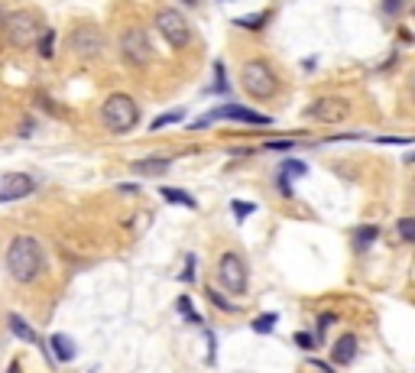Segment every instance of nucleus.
<instances>
[{"label": "nucleus", "instance_id": "obj_1", "mask_svg": "<svg viewBox=\"0 0 415 373\" xmlns=\"http://www.w3.org/2000/svg\"><path fill=\"white\" fill-rule=\"evenodd\" d=\"M46 267V250L36 237L16 234L7 247V269L16 282H33Z\"/></svg>", "mask_w": 415, "mask_h": 373}, {"label": "nucleus", "instance_id": "obj_2", "mask_svg": "<svg viewBox=\"0 0 415 373\" xmlns=\"http://www.w3.org/2000/svg\"><path fill=\"white\" fill-rule=\"evenodd\" d=\"M240 88L256 101H273L279 91V78L269 62L250 59V62H244V69H240Z\"/></svg>", "mask_w": 415, "mask_h": 373}, {"label": "nucleus", "instance_id": "obj_3", "mask_svg": "<svg viewBox=\"0 0 415 373\" xmlns=\"http://www.w3.org/2000/svg\"><path fill=\"white\" fill-rule=\"evenodd\" d=\"M137 121H140V111L130 94H110L104 101V107H101V123H104V130L117 133V137L130 133L137 127Z\"/></svg>", "mask_w": 415, "mask_h": 373}, {"label": "nucleus", "instance_id": "obj_4", "mask_svg": "<svg viewBox=\"0 0 415 373\" xmlns=\"http://www.w3.org/2000/svg\"><path fill=\"white\" fill-rule=\"evenodd\" d=\"M215 121H234V123H246V127H269L273 117L260 114V111H250V107H244V104H221V107H215V111L201 114L198 121L192 123V130H205Z\"/></svg>", "mask_w": 415, "mask_h": 373}, {"label": "nucleus", "instance_id": "obj_5", "mask_svg": "<svg viewBox=\"0 0 415 373\" xmlns=\"http://www.w3.org/2000/svg\"><path fill=\"white\" fill-rule=\"evenodd\" d=\"M156 30H159V36L169 43L172 49H185L188 43H192V26H188V20L182 16V10H159L156 13Z\"/></svg>", "mask_w": 415, "mask_h": 373}, {"label": "nucleus", "instance_id": "obj_6", "mask_svg": "<svg viewBox=\"0 0 415 373\" xmlns=\"http://www.w3.org/2000/svg\"><path fill=\"white\" fill-rule=\"evenodd\" d=\"M120 52L123 59L130 62V65H149L153 62V46H149V36L143 26H130V30L120 33Z\"/></svg>", "mask_w": 415, "mask_h": 373}, {"label": "nucleus", "instance_id": "obj_7", "mask_svg": "<svg viewBox=\"0 0 415 373\" xmlns=\"http://www.w3.org/2000/svg\"><path fill=\"white\" fill-rule=\"evenodd\" d=\"M69 49L78 59H98L104 52V33L94 23H81L69 33Z\"/></svg>", "mask_w": 415, "mask_h": 373}, {"label": "nucleus", "instance_id": "obj_8", "mask_svg": "<svg viewBox=\"0 0 415 373\" xmlns=\"http://www.w3.org/2000/svg\"><path fill=\"white\" fill-rule=\"evenodd\" d=\"M347 114H351V104H347V98H338V94H322L305 107V117H312L318 123H344Z\"/></svg>", "mask_w": 415, "mask_h": 373}, {"label": "nucleus", "instance_id": "obj_9", "mask_svg": "<svg viewBox=\"0 0 415 373\" xmlns=\"http://www.w3.org/2000/svg\"><path fill=\"white\" fill-rule=\"evenodd\" d=\"M217 279H221V286L227 292H234V296H244L246 292V267L234 250L221 257V263H217Z\"/></svg>", "mask_w": 415, "mask_h": 373}, {"label": "nucleus", "instance_id": "obj_10", "mask_svg": "<svg viewBox=\"0 0 415 373\" xmlns=\"http://www.w3.org/2000/svg\"><path fill=\"white\" fill-rule=\"evenodd\" d=\"M4 30H7V39L13 43V46H33L39 36V23L36 16L26 13V10H16V13L7 16V23H4Z\"/></svg>", "mask_w": 415, "mask_h": 373}, {"label": "nucleus", "instance_id": "obj_11", "mask_svg": "<svg viewBox=\"0 0 415 373\" xmlns=\"http://www.w3.org/2000/svg\"><path fill=\"white\" fill-rule=\"evenodd\" d=\"M33 189H36V179H33V175H26V172L4 175V182H0V205H10V201L26 199Z\"/></svg>", "mask_w": 415, "mask_h": 373}, {"label": "nucleus", "instance_id": "obj_12", "mask_svg": "<svg viewBox=\"0 0 415 373\" xmlns=\"http://www.w3.org/2000/svg\"><path fill=\"white\" fill-rule=\"evenodd\" d=\"M357 357V335H341L331 347V360L334 364H351Z\"/></svg>", "mask_w": 415, "mask_h": 373}, {"label": "nucleus", "instance_id": "obj_13", "mask_svg": "<svg viewBox=\"0 0 415 373\" xmlns=\"http://www.w3.org/2000/svg\"><path fill=\"white\" fill-rule=\"evenodd\" d=\"M169 166L172 162L169 160H156V156H149V160H137V162H130V172L133 175H166L169 172Z\"/></svg>", "mask_w": 415, "mask_h": 373}, {"label": "nucleus", "instance_id": "obj_14", "mask_svg": "<svg viewBox=\"0 0 415 373\" xmlns=\"http://www.w3.org/2000/svg\"><path fill=\"white\" fill-rule=\"evenodd\" d=\"M49 347H52L55 360H62V364L75 360V341H72L69 335H52V338H49Z\"/></svg>", "mask_w": 415, "mask_h": 373}, {"label": "nucleus", "instance_id": "obj_15", "mask_svg": "<svg viewBox=\"0 0 415 373\" xmlns=\"http://www.w3.org/2000/svg\"><path fill=\"white\" fill-rule=\"evenodd\" d=\"M159 195L166 201H172V205H182V208H188V211H195V208H198V201L192 199V195H188V191H182V189H172V185H162L159 189Z\"/></svg>", "mask_w": 415, "mask_h": 373}, {"label": "nucleus", "instance_id": "obj_16", "mask_svg": "<svg viewBox=\"0 0 415 373\" xmlns=\"http://www.w3.org/2000/svg\"><path fill=\"white\" fill-rule=\"evenodd\" d=\"M10 331H13L20 341H26V344H36L39 341L36 331H33V325H30V321H23L20 315H10Z\"/></svg>", "mask_w": 415, "mask_h": 373}, {"label": "nucleus", "instance_id": "obj_17", "mask_svg": "<svg viewBox=\"0 0 415 373\" xmlns=\"http://www.w3.org/2000/svg\"><path fill=\"white\" fill-rule=\"evenodd\" d=\"M185 121V107H176V111H166V114H159L153 123H149V130H166V127H172V123H182Z\"/></svg>", "mask_w": 415, "mask_h": 373}, {"label": "nucleus", "instance_id": "obj_18", "mask_svg": "<svg viewBox=\"0 0 415 373\" xmlns=\"http://www.w3.org/2000/svg\"><path fill=\"white\" fill-rule=\"evenodd\" d=\"M205 296L211 299V302H215V308H217V312H224V315L237 312V305H231V299H224V296H221V292H217V289H205Z\"/></svg>", "mask_w": 415, "mask_h": 373}, {"label": "nucleus", "instance_id": "obj_19", "mask_svg": "<svg viewBox=\"0 0 415 373\" xmlns=\"http://www.w3.org/2000/svg\"><path fill=\"white\" fill-rule=\"evenodd\" d=\"M266 16H269V13H250V16H237L234 23L244 26V30H260V26L266 23Z\"/></svg>", "mask_w": 415, "mask_h": 373}, {"label": "nucleus", "instance_id": "obj_20", "mask_svg": "<svg viewBox=\"0 0 415 373\" xmlns=\"http://www.w3.org/2000/svg\"><path fill=\"white\" fill-rule=\"evenodd\" d=\"M276 315H273V312H266V315H260V318H256L254 321V331H256V335H269V331H273V328H276Z\"/></svg>", "mask_w": 415, "mask_h": 373}, {"label": "nucleus", "instance_id": "obj_21", "mask_svg": "<svg viewBox=\"0 0 415 373\" xmlns=\"http://www.w3.org/2000/svg\"><path fill=\"white\" fill-rule=\"evenodd\" d=\"M39 55L42 59H52L55 55V33H42L39 36Z\"/></svg>", "mask_w": 415, "mask_h": 373}, {"label": "nucleus", "instance_id": "obj_22", "mask_svg": "<svg viewBox=\"0 0 415 373\" xmlns=\"http://www.w3.org/2000/svg\"><path fill=\"white\" fill-rule=\"evenodd\" d=\"M373 240H377V228H360V230L354 234V244H357V247H370Z\"/></svg>", "mask_w": 415, "mask_h": 373}, {"label": "nucleus", "instance_id": "obj_23", "mask_svg": "<svg viewBox=\"0 0 415 373\" xmlns=\"http://www.w3.org/2000/svg\"><path fill=\"white\" fill-rule=\"evenodd\" d=\"M396 228H399V237H402V240H406V244H412V240H415V221H412V218H402Z\"/></svg>", "mask_w": 415, "mask_h": 373}, {"label": "nucleus", "instance_id": "obj_24", "mask_svg": "<svg viewBox=\"0 0 415 373\" xmlns=\"http://www.w3.org/2000/svg\"><path fill=\"white\" fill-rule=\"evenodd\" d=\"M215 72H217V84L211 88L215 94H227V72H224V62H215Z\"/></svg>", "mask_w": 415, "mask_h": 373}, {"label": "nucleus", "instance_id": "obj_25", "mask_svg": "<svg viewBox=\"0 0 415 373\" xmlns=\"http://www.w3.org/2000/svg\"><path fill=\"white\" fill-rule=\"evenodd\" d=\"M283 172H292L295 179H299V175H305L308 169H305V162H299V160H285L283 162Z\"/></svg>", "mask_w": 415, "mask_h": 373}, {"label": "nucleus", "instance_id": "obj_26", "mask_svg": "<svg viewBox=\"0 0 415 373\" xmlns=\"http://www.w3.org/2000/svg\"><path fill=\"white\" fill-rule=\"evenodd\" d=\"M231 208H234V214H237L240 221H244L246 214H254V211H256V205H250V201H231Z\"/></svg>", "mask_w": 415, "mask_h": 373}, {"label": "nucleus", "instance_id": "obj_27", "mask_svg": "<svg viewBox=\"0 0 415 373\" xmlns=\"http://www.w3.org/2000/svg\"><path fill=\"white\" fill-rule=\"evenodd\" d=\"M176 305H178V315H185L188 321H198V315L192 312V299H178Z\"/></svg>", "mask_w": 415, "mask_h": 373}, {"label": "nucleus", "instance_id": "obj_28", "mask_svg": "<svg viewBox=\"0 0 415 373\" xmlns=\"http://www.w3.org/2000/svg\"><path fill=\"white\" fill-rule=\"evenodd\" d=\"M263 150H273V152H285V150H292V140H269V143H263Z\"/></svg>", "mask_w": 415, "mask_h": 373}, {"label": "nucleus", "instance_id": "obj_29", "mask_svg": "<svg viewBox=\"0 0 415 373\" xmlns=\"http://www.w3.org/2000/svg\"><path fill=\"white\" fill-rule=\"evenodd\" d=\"M402 4H406V0H383V10L390 16H399L402 13Z\"/></svg>", "mask_w": 415, "mask_h": 373}, {"label": "nucleus", "instance_id": "obj_30", "mask_svg": "<svg viewBox=\"0 0 415 373\" xmlns=\"http://www.w3.org/2000/svg\"><path fill=\"white\" fill-rule=\"evenodd\" d=\"M295 344H299V347H315V338L302 331V335H295Z\"/></svg>", "mask_w": 415, "mask_h": 373}, {"label": "nucleus", "instance_id": "obj_31", "mask_svg": "<svg viewBox=\"0 0 415 373\" xmlns=\"http://www.w3.org/2000/svg\"><path fill=\"white\" fill-rule=\"evenodd\" d=\"M279 191H283V195H292V185H289V179H285V172L283 175H279Z\"/></svg>", "mask_w": 415, "mask_h": 373}, {"label": "nucleus", "instance_id": "obj_32", "mask_svg": "<svg viewBox=\"0 0 415 373\" xmlns=\"http://www.w3.org/2000/svg\"><path fill=\"white\" fill-rule=\"evenodd\" d=\"M178 4H182V7H198L201 0H178Z\"/></svg>", "mask_w": 415, "mask_h": 373}, {"label": "nucleus", "instance_id": "obj_33", "mask_svg": "<svg viewBox=\"0 0 415 373\" xmlns=\"http://www.w3.org/2000/svg\"><path fill=\"white\" fill-rule=\"evenodd\" d=\"M7 373H20V364H10V367H7Z\"/></svg>", "mask_w": 415, "mask_h": 373}]
</instances>
